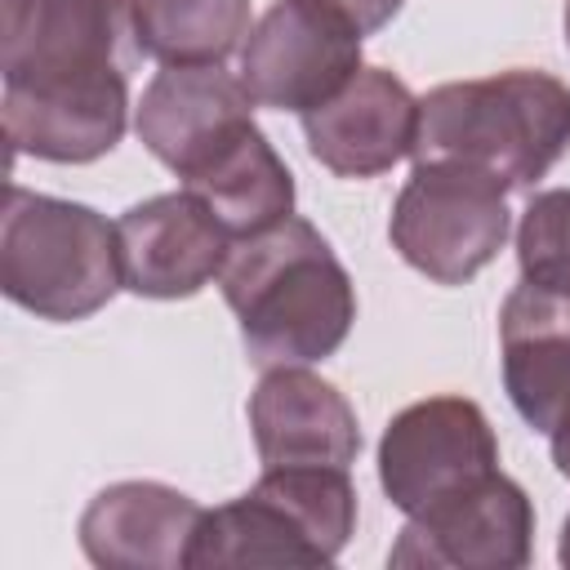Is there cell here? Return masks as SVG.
Instances as JSON below:
<instances>
[{"instance_id": "obj_1", "label": "cell", "mask_w": 570, "mask_h": 570, "mask_svg": "<svg viewBox=\"0 0 570 570\" xmlns=\"http://www.w3.org/2000/svg\"><path fill=\"white\" fill-rule=\"evenodd\" d=\"M138 53L129 0H0V116L13 151L49 165L107 156L129 125Z\"/></svg>"}, {"instance_id": "obj_2", "label": "cell", "mask_w": 570, "mask_h": 570, "mask_svg": "<svg viewBox=\"0 0 570 570\" xmlns=\"http://www.w3.org/2000/svg\"><path fill=\"white\" fill-rule=\"evenodd\" d=\"M218 289L258 370L325 361L343 347L356 321V285L347 267L298 214L236 240Z\"/></svg>"}, {"instance_id": "obj_3", "label": "cell", "mask_w": 570, "mask_h": 570, "mask_svg": "<svg viewBox=\"0 0 570 570\" xmlns=\"http://www.w3.org/2000/svg\"><path fill=\"white\" fill-rule=\"evenodd\" d=\"M570 151V85L512 67L481 80H450L419 98L414 165H459L503 191H530Z\"/></svg>"}, {"instance_id": "obj_4", "label": "cell", "mask_w": 570, "mask_h": 570, "mask_svg": "<svg viewBox=\"0 0 570 570\" xmlns=\"http://www.w3.org/2000/svg\"><path fill=\"white\" fill-rule=\"evenodd\" d=\"M0 289L22 312L58 325L102 312L125 289L116 223L80 200L9 187L0 214Z\"/></svg>"}, {"instance_id": "obj_5", "label": "cell", "mask_w": 570, "mask_h": 570, "mask_svg": "<svg viewBox=\"0 0 570 570\" xmlns=\"http://www.w3.org/2000/svg\"><path fill=\"white\" fill-rule=\"evenodd\" d=\"M352 530L356 485L347 468H263L240 499L205 508L191 539V566H330Z\"/></svg>"}, {"instance_id": "obj_6", "label": "cell", "mask_w": 570, "mask_h": 570, "mask_svg": "<svg viewBox=\"0 0 570 570\" xmlns=\"http://www.w3.org/2000/svg\"><path fill=\"white\" fill-rule=\"evenodd\" d=\"M508 232V191L459 165H414L387 218L392 249L432 285H468L499 258Z\"/></svg>"}, {"instance_id": "obj_7", "label": "cell", "mask_w": 570, "mask_h": 570, "mask_svg": "<svg viewBox=\"0 0 570 570\" xmlns=\"http://www.w3.org/2000/svg\"><path fill=\"white\" fill-rule=\"evenodd\" d=\"M499 472V436L468 396H428L392 414L379 436V485L405 517H419Z\"/></svg>"}, {"instance_id": "obj_8", "label": "cell", "mask_w": 570, "mask_h": 570, "mask_svg": "<svg viewBox=\"0 0 570 570\" xmlns=\"http://www.w3.org/2000/svg\"><path fill=\"white\" fill-rule=\"evenodd\" d=\"M361 40L325 0H276L240 45V80L258 107L303 116L361 71Z\"/></svg>"}, {"instance_id": "obj_9", "label": "cell", "mask_w": 570, "mask_h": 570, "mask_svg": "<svg viewBox=\"0 0 570 570\" xmlns=\"http://www.w3.org/2000/svg\"><path fill=\"white\" fill-rule=\"evenodd\" d=\"M530 552L534 503L508 472H490L472 490L410 517L387 561L419 570H521Z\"/></svg>"}, {"instance_id": "obj_10", "label": "cell", "mask_w": 570, "mask_h": 570, "mask_svg": "<svg viewBox=\"0 0 570 570\" xmlns=\"http://www.w3.org/2000/svg\"><path fill=\"white\" fill-rule=\"evenodd\" d=\"M116 236H120L125 289L165 303L191 298L209 281H218L236 245L227 227L209 214V205L187 187L129 205L116 218Z\"/></svg>"}, {"instance_id": "obj_11", "label": "cell", "mask_w": 570, "mask_h": 570, "mask_svg": "<svg viewBox=\"0 0 570 570\" xmlns=\"http://www.w3.org/2000/svg\"><path fill=\"white\" fill-rule=\"evenodd\" d=\"M419 98L387 67H361L334 98L303 111L307 151L338 178H379L414 151Z\"/></svg>"}, {"instance_id": "obj_12", "label": "cell", "mask_w": 570, "mask_h": 570, "mask_svg": "<svg viewBox=\"0 0 570 570\" xmlns=\"http://www.w3.org/2000/svg\"><path fill=\"white\" fill-rule=\"evenodd\" d=\"M245 125H254V94L223 62L156 71L134 111L138 142L178 178Z\"/></svg>"}, {"instance_id": "obj_13", "label": "cell", "mask_w": 570, "mask_h": 570, "mask_svg": "<svg viewBox=\"0 0 570 570\" xmlns=\"http://www.w3.org/2000/svg\"><path fill=\"white\" fill-rule=\"evenodd\" d=\"M249 432L263 468H352L361 454L356 410L330 379L303 365L263 370L258 387L249 392Z\"/></svg>"}, {"instance_id": "obj_14", "label": "cell", "mask_w": 570, "mask_h": 570, "mask_svg": "<svg viewBox=\"0 0 570 570\" xmlns=\"http://www.w3.org/2000/svg\"><path fill=\"white\" fill-rule=\"evenodd\" d=\"M205 508L165 481H116L80 512V552L102 570L191 566V539Z\"/></svg>"}, {"instance_id": "obj_15", "label": "cell", "mask_w": 570, "mask_h": 570, "mask_svg": "<svg viewBox=\"0 0 570 570\" xmlns=\"http://www.w3.org/2000/svg\"><path fill=\"white\" fill-rule=\"evenodd\" d=\"M503 387L534 432L570 414V289L517 281L499 307Z\"/></svg>"}, {"instance_id": "obj_16", "label": "cell", "mask_w": 570, "mask_h": 570, "mask_svg": "<svg viewBox=\"0 0 570 570\" xmlns=\"http://www.w3.org/2000/svg\"><path fill=\"white\" fill-rule=\"evenodd\" d=\"M183 187L209 205L232 240L258 236L294 214V174L258 125H245L196 169H187Z\"/></svg>"}, {"instance_id": "obj_17", "label": "cell", "mask_w": 570, "mask_h": 570, "mask_svg": "<svg viewBox=\"0 0 570 570\" xmlns=\"http://www.w3.org/2000/svg\"><path fill=\"white\" fill-rule=\"evenodd\" d=\"M138 49L165 67L227 62L249 36V0H129Z\"/></svg>"}, {"instance_id": "obj_18", "label": "cell", "mask_w": 570, "mask_h": 570, "mask_svg": "<svg viewBox=\"0 0 570 570\" xmlns=\"http://www.w3.org/2000/svg\"><path fill=\"white\" fill-rule=\"evenodd\" d=\"M517 263L525 281L570 289V187L530 196L517 227Z\"/></svg>"}, {"instance_id": "obj_19", "label": "cell", "mask_w": 570, "mask_h": 570, "mask_svg": "<svg viewBox=\"0 0 570 570\" xmlns=\"http://www.w3.org/2000/svg\"><path fill=\"white\" fill-rule=\"evenodd\" d=\"M325 4L338 9L343 18H352L361 27V36H374V31H383L401 13L405 0H325Z\"/></svg>"}, {"instance_id": "obj_20", "label": "cell", "mask_w": 570, "mask_h": 570, "mask_svg": "<svg viewBox=\"0 0 570 570\" xmlns=\"http://www.w3.org/2000/svg\"><path fill=\"white\" fill-rule=\"evenodd\" d=\"M548 441H552V463H557V472L570 481V414L548 432Z\"/></svg>"}, {"instance_id": "obj_21", "label": "cell", "mask_w": 570, "mask_h": 570, "mask_svg": "<svg viewBox=\"0 0 570 570\" xmlns=\"http://www.w3.org/2000/svg\"><path fill=\"white\" fill-rule=\"evenodd\" d=\"M557 561H561V566H570V517H566V525H561V543H557Z\"/></svg>"}, {"instance_id": "obj_22", "label": "cell", "mask_w": 570, "mask_h": 570, "mask_svg": "<svg viewBox=\"0 0 570 570\" xmlns=\"http://www.w3.org/2000/svg\"><path fill=\"white\" fill-rule=\"evenodd\" d=\"M561 22H566V49H570V0H566V13H561Z\"/></svg>"}]
</instances>
